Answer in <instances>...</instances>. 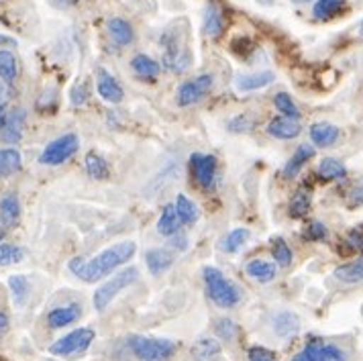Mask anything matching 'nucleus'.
Wrapping results in <instances>:
<instances>
[{
    "mask_svg": "<svg viewBox=\"0 0 363 361\" xmlns=\"http://www.w3.org/2000/svg\"><path fill=\"white\" fill-rule=\"evenodd\" d=\"M135 253H137L135 241H121V243L106 247L104 251H100L99 255H94L88 262L82 257H74L69 262V272L84 282L92 284V282H99L100 278H106L118 265L131 262Z\"/></svg>",
    "mask_w": 363,
    "mask_h": 361,
    "instance_id": "f257e3e1",
    "label": "nucleus"
},
{
    "mask_svg": "<svg viewBox=\"0 0 363 361\" xmlns=\"http://www.w3.org/2000/svg\"><path fill=\"white\" fill-rule=\"evenodd\" d=\"M202 278H204V286H206V294L215 302L216 306L220 309H233L241 302V290L237 284H233L231 279L225 278V274L213 267L206 265L202 270Z\"/></svg>",
    "mask_w": 363,
    "mask_h": 361,
    "instance_id": "f03ea898",
    "label": "nucleus"
},
{
    "mask_svg": "<svg viewBox=\"0 0 363 361\" xmlns=\"http://www.w3.org/2000/svg\"><path fill=\"white\" fill-rule=\"evenodd\" d=\"M182 31H176V23L169 25L162 35V48H164V66L176 74L186 72L190 67V50L182 41Z\"/></svg>",
    "mask_w": 363,
    "mask_h": 361,
    "instance_id": "7ed1b4c3",
    "label": "nucleus"
},
{
    "mask_svg": "<svg viewBox=\"0 0 363 361\" xmlns=\"http://www.w3.org/2000/svg\"><path fill=\"white\" fill-rule=\"evenodd\" d=\"M133 355L139 361H167L176 353V343L169 339H155V337H143L133 335L129 339Z\"/></svg>",
    "mask_w": 363,
    "mask_h": 361,
    "instance_id": "20e7f679",
    "label": "nucleus"
},
{
    "mask_svg": "<svg viewBox=\"0 0 363 361\" xmlns=\"http://www.w3.org/2000/svg\"><path fill=\"white\" fill-rule=\"evenodd\" d=\"M137 278H139V270H137L135 265H129V267L121 270L116 276H113V278L108 279V282H104L99 290L94 292V298H92V302H94V309H96L99 312L106 311L116 296L121 294L125 288H129L131 284H135V282H137Z\"/></svg>",
    "mask_w": 363,
    "mask_h": 361,
    "instance_id": "39448f33",
    "label": "nucleus"
},
{
    "mask_svg": "<svg viewBox=\"0 0 363 361\" xmlns=\"http://www.w3.org/2000/svg\"><path fill=\"white\" fill-rule=\"evenodd\" d=\"M80 149V139L76 133H66L57 139L50 141L41 155H39V162L43 165H62L66 164L67 160H72Z\"/></svg>",
    "mask_w": 363,
    "mask_h": 361,
    "instance_id": "423d86ee",
    "label": "nucleus"
},
{
    "mask_svg": "<svg viewBox=\"0 0 363 361\" xmlns=\"http://www.w3.org/2000/svg\"><path fill=\"white\" fill-rule=\"evenodd\" d=\"M94 337H96V333H94L90 327L76 328V331L67 333L66 337L57 339L55 343L51 345L50 353L51 355H60V357H72V355H78V353H82V351H86V349L92 345Z\"/></svg>",
    "mask_w": 363,
    "mask_h": 361,
    "instance_id": "0eeeda50",
    "label": "nucleus"
},
{
    "mask_svg": "<svg viewBox=\"0 0 363 361\" xmlns=\"http://www.w3.org/2000/svg\"><path fill=\"white\" fill-rule=\"evenodd\" d=\"M290 361H349L347 353L335 343H327L323 339H311L304 349L296 353Z\"/></svg>",
    "mask_w": 363,
    "mask_h": 361,
    "instance_id": "6e6552de",
    "label": "nucleus"
},
{
    "mask_svg": "<svg viewBox=\"0 0 363 361\" xmlns=\"http://www.w3.org/2000/svg\"><path fill=\"white\" fill-rule=\"evenodd\" d=\"M215 84V78L211 74H204V76H199V78H192L188 82H184L178 86V92H176V100L180 106H190L194 102L202 100L213 88Z\"/></svg>",
    "mask_w": 363,
    "mask_h": 361,
    "instance_id": "1a4fd4ad",
    "label": "nucleus"
},
{
    "mask_svg": "<svg viewBox=\"0 0 363 361\" xmlns=\"http://www.w3.org/2000/svg\"><path fill=\"white\" fill-rule=\"evenodd\" d=\"M190 165L194 172V178L202 188H211L215 182L216 172V157L208 155V153H192L190 157Z\"/></svg>",
    "mask_w": 363,
    "mask_h": 361,
    "instance_id": "9d476101",
    "label": "nucleus"
},
{
    "mask_svg": "<svg viewBox=\"0 0 363 361\" xmlns=\"http://www.w3.org/2000/svg\"><path fill=\"white\" fill-rule=\"evenodd\" d=\"M267 135L274 137V139H281V141H288V139H296L298 135L302 133V125L298 118H290V116H274L269 123H267Z\"/></svg>",
    "mask_w": 363,
    "mask_h": 361,
    "instance_id": "9b49d317",
    "label": "nucleus"
},
{
    "mask_svg": "<svg viewBox=\"0 0 363 361\" xmlns=\"http://www.w3.org/2000/svg\"><path fill=\"white\" fill-rule=\"evenodd\" d=\"M96 90H99L100 99L111 102V104H118L125 99L123 86L116 82V78H113L104 67H100L99 74H96Z\"/></svg>",
    "mask_w": 363,
    "mask_h": 361,
    "instance_id": "f8f14e48",
    "label": "nucleus"
},
{
    "mask_svg": "<svg viewBox=\"0 0 363 361\" xmlns=\"http://www.w3.org/2000/svg\"><path fill=\"white\" fill-rule=\"evenodd\" d=\"M25 123H27V113H25V109H15V111H11L9 116H6L4 127L0 129L2 141H4V143H11V145L18 143V141L23 139Z\"/></svg>",
    "mask_w": 363,
    "mask_h": 361,
    "instance_id": "ddd939ff",
    "label": "nucleus"
},
{
    "mask_svg": "<svg viewBox=\"0 0 363 361\" xmlns=\"http://www.w3.org/2000/svg\"><path fill=\"white\" fill-rule=\"evenodd\" d=\"M82 316V306L78 302H69L64 306H55L53 311L48 314V325L51 328H64L74 325L78 318Z\"/></svg>",
    "mask_w": 363,
    "mask_h": 361,
    "instance_id": "4468645a",
    "label": "nucleus"
},
{
    "mask_svg": "<svg viewBox=\"0 0 363 361\" xmlns=\"http://www.w3.org/2000/svg\"><path fill=\"white\" fill-rule=\"evenodd\" d=\"M276 80V74L264 70V72H255V74H239L235 78V86L239 92H255V90H262L265 86Z\"/></svg>",
    "mask_w": 363,
    "mask_h": 361,
    "instance_id": "2eb2a0df",
    "label": "nucleus"
},
{
    "mask_svg": "<svg viewBox=\"0 0 363 361\" xmlns=\"http://www.w3.org/2000/svg\"><path fill=\"white\" fill-rule=\"evenodd\" d=\"M145 263L151 276H162L174 265V253L164 247H153L145 253Z\"/></svg>",
    "mask_w": 363,
    "mask_h": 361,
    "instance_id": "dca6fc26",
    "label": "nucleus"
},
{
    "mask_svg": "<svg viewBox=\"0 0 363 361\" xmlns=\"http://www.w3.org/2000/svg\"><path fill=\"white\" fill-rule=\"evenodd\" d=\"M272 328L280 339H288L300 331V318L296 312L280 311L272 316Z\"/></svg>",
    "mask_w": 363,
    "mask_h": 361,
    "instance_id": "f3484780",
    "label": "nucleus"
},
{
    "mask_svg": "<svg viewBox=\"0 0 363 361\" xmlns=\"http://www.w3.org/2000/svg\"><path fill=\"white\" fill-rule=\"evenodd\" d=\"M339 135H341L339 127H335L330 123H325V121L314 123L313 127H311V131H308V137H311L313 145H316V148H330V145H335L339 141Z\"/></svg>",
    "mask_w": 363,
    "mask_h": 361,
    "instance_id": "a211bd4d",
    "label": "nucleus"
},
{
    "mask_svg": "<svg viewBox=\"0 0 363 361\" xmlns=\"http://www.w3.org/2000/svg\"><path fill=\"white\" fill-rule=\"evenodd\" d=\"M313 157H314L313 145H308V143H302V145H298L296 151H294V155L288 160V164L284 165V178H288V180L296 178L298 174H300V170L308 164Z\"/></svg>",
    "mask_w": 363,
    "mask_h": 361,
    "instance_id": "6ab92c4d",
    "label": "nucleus"
},
{
    "mask_svg": "<svg viewBox=\"0 0 363 361\" xmlns=\"http://www.w3.org/2000/svg\"><path fill=\"white\" fill-rule=\"evenodd\" d=\"M220 353H223L220 343L216 339H211V337L199 339L190 349V355L194 361H216L220 357Z\"/></svg>",
    "mask_w": 363,
    "mask_h": 361,
    "instance_id": "aec40b11",
    "label": "nucleus"
},
{
    "mask_svg": "<svg viewBox=\"0 0 363 361\" xmlns=\"http://www.w3.org/2000/svg\"><path fill=\"white\" fill-rule=\"evenodd\" d=\"M21 218V202L15 192H9L0 198V223L4 227H15Z\"/></svg>",
    "mask_w": 363,
    "mask_h": 361,
    "instance_id": "412c9836",
    "label": "nucleus"
},
{
    "mask_svg": "<svg viewBox=\"0 0 363 361\" xmlns=\"http://www.w3.org/2000/svg\"><path fill=\"white\" fill-rule=\"evenodd\" d=\"M316 174H318L320 180L325 182L343 180L347 176V165L337 157H323L318 167H316Z\"/></svg>",
    "mask_w": 363,
    "mask_h": 361,
    "instance_id": "4be33fe9",
    "label": "nucleus"
},
{
    "mask_svg": "<svg viewBox=\"0 0 363 361\" xmlns=\"http://www.w3.org/2000/svg\"><path fill=\"white\" fill-rule=\"evenodd\" d=\"M106 29H108V35H111V39L115 41L116 45H129V43H133L135 33H133V27L129 21L113 17L106 23Z\"/></svg>",
    "mask_w": 363,
    "mask_h": 361,
    "instance_id": "5701e85b",
    "label": "nucleus"
},
{
    "mask_svg": "<svg viewBox=\"0 0 363 361\" xmlns=\"http://www.w3.org/2000/svg\"><path fill=\"white\" fill-rule=\"evenodd\" d=\"M131 67L133 72H135L139 78H143V80H155V78L160 76V72H162V66H160L153 57L145 55V53L135 55L131 60Z\"/></svg>",
    "mask_w": 363,
    "mask_h": 361,
    "instance_id": "b1692460",
    "label": "nucleus"
},
{
    "mask_svg": "<svg viewBox=\"0 0 363 361\" xmlns=\"http://www.w3.org/2000/svg\"><path fill=\"white\" fill-rule=\"evenodd\" d=\"M333 276L343 282V284H359L363 282V253L351 263H343L339 267H335Z\"/></svg>",
    "mask_w": 363,
    "mask_h": 361,
    "instance_id": "393cba45",
    "label": "nucleus"
},
{
    "mask_svg": "<svg viewBox=\"0 0 363 361\" xmlns=\"http://www.w3.org/2000/svg\"><path fill=\"white\" fill-rule=\"evenodd\" d=\"M180 216L176 213V206L174 204H167L164 211H162L160 221H157V233L162 237H165V239H169L172 235L180 233Z\"/></svg>",
    "mask_w": 363,
    "mask_h": 361,
    "instance_id": "a878e982",
    "label": "nucleus"
},
{
    "mask_svg": "<svg viewBox=\"0 0 363 361\" xmlns=\"http://www.w3.org/2000/svg\"><path fill=\"white\" fill-rule=\"evenodd\" d=\"M202 31L208 37H218L225 31V18L223 13L216 4H208L204 11V23H202Z\"/></svg>",
    "mask_w": 363,
    "mask_h": 361,
    "instance_id": "bb28decb",
    "label": "nucleus"
},
{
    "mask_svg": "<svg viewBox=\"0 0 363 361\" xmlns=\"http://www.w3.org/2000/svg\"><path fill=\"white\" fill-rule=\"evenodd\" d=\"M245 272L253 279H257L262 284H267V282H272V279L276 278V263L265 262V260H251L245 265Z\"/></svg>",
    "mask_w": 363,
    "mask_h": 361,
    "instance_id": "cd10ccee",
    "label": "nucleus"
},
{
    "mask_svg": "<svg viewBox=\"0 0 363 361\" xmlns=\"http://www.w3.org/2000/svg\"><path fill=\"white\" fill-rule=\"evenodd\" d=\"M21 165H23V157H21L18 149L15 148L0 149V178L13 176L15 172L21 170Z\"/></svg>",
    "mask_w": 363,
    "mask_h": 361,
    "instance_id": "c85d7f7f",
    "label": "nucleus"
},
{
    "mask_svg": "<svg viewBox=\"0 0 363 361\" xmlns=\"http://www.w3.org/2000/svg\"><path fill=\"white\" fill-rule=\"evenodd\" d=\"M249 241V231L243 229V227H237V229L229 231L223 239H220V251H225V253H235V251H239L241 247L245 245Z\"/></svg>",
    "mask_w": 363,
    "mask_h": 361,
    "instance_id": "c756f323",
    "label": "nucleus"
},
{
    "mask_svg": "<svg viewBox=\"0 0 363 361\" xmlns=\"http://www.w3.org/2000/svg\"><path fill=\"white\" fill-rule=\"evenodd\" d=\"M84 167H86V174L92 178V180H106L108 178V164L104 162V157H100L99 153L90 151L84 160Z\"/></svg>",
    "mask_w": 363,
    "mask_h": 361,
    "instance_id": "7c9ffc66",
    "label": "nucleus"
},
{
    "mask_svg": "<svg viewBox=\"0 0 363 361\" xmlns=\"http://www.w3.org/2000/svg\"><path fill=\"white\" fill-rule=\"evenodd\" d=\"M18 76V62L15 53L9 50H0V80L13 84Z\"/></svg>",
    "mask_w": 363,
    "mask_h": 361,
    "instance_id": "2f4dec72",
    "label": "nucleus"
},
{
    "mask_svg": "<svg viewBox=\"0 0 363 361\" xmlns=\"http://www.w3.org/2000/svg\"><path fill=\"white\" fill-rule=\"evenodd\" d=\"M174 206H176V213L180 216L182 225H194L199 221V206L186 194H178Z\"/></svg>",
    "mask_w": 363,
    "mask_h": 361,
    "instance_id": "473e14b6",
    "label": "nucleus"
},
{
    "mask_svg": "<svg viewBox=\"0 0 363 361\" xmlns=\"http://www.w3.org/2000/svg\"><path fill=\"white\" fill-rule=\"evenodd\" d=\"M311 206H313V196H311L308 190L302 188V190H298L296 194L292 196L288 211H290L292 218H302V216H306V214L311 213Z\"/></svg>",
    "mask_w": 363,
    "mask_h": 361,
    "instance_id": "72a5a7b5",
    "label": "nucleus"
},
{
    "mask_svg": "<svg viewBox=\"0 0 363 361\" xmlns=\"http://www.w3.org/2000/svg\"><path fill=\"white\" fill-rule=\"evenodd\" d=\"M9 288H11V294L15 298V304L23 306L27 300H29V294H31V284L25 276H11L9 278Z\"/></svg>",
    "mask_w": 363,
    "mask_h": 361,
    "instance_id": "f704fd0d",
    "label": "nucleus"
},
{
    "mask_svg": "<svg viewBox=\"0 0 363 361\" xmlns=\"http://www.w3.org/2000/svg\"><path fill=\"white\" fill-rule=\"evenodd\" d=\"M343 6H345V0H316L313 15L320 21H327V18L335 17Z\"/></svg>",
    "mask_w": 363,
    "mask_h": 361,
    "instance_id": "c9c22d12",
    "label": "nucleus"
},
{
    "mask_svg": "<svg viewBox=\"0 0 363 361\" xmlns=\"http://www.w3.org/2000/svg\"><path fill=\"white\" fill-rule=\"evenodd\" d=\"M274 106L280 111L281 116H290V118H300V109L296 106L294 99L288 92H278L274 96Z\"/></svg>",
    "mask_w": 363,
    "mask_h": 361,
    "instance_id": "e433bc0d",
    "label": "nucleus"
},
{
    "mask_svg": "<svg viewBox=\"0 0 363 361\" xmlns=\"http://www.w3.org/2000/svg\"><path fill=\"white\" fill-rule=\"evenodd\" d=\"M272 257H274V262L281 265V267H288L292 260H294V253H292V249L290 245L284 241V239H274V245H272Z\"/></svg>",
    "mask_w": 363,
    "mask_h": 361,
    "instance_id": "4c0bfd02",
    "label": "nucleus"
},
{
    "mask_svg": "<svg viewBox=\"0 0 363 361\" xmlns=\"http://www.w3.org/2000/svg\"><path fill=\"white\" fill-rule=\"evenodd\" d=\"M25 249L11 243H0V265H15L23 262Z\"/></svg>",
    "mask_w": 363,
    "mask_h": 361,
    "instance_id": "58836bf2",
    "label": "nucleus"
},
{
    "mask_svg": "<svg viewBox=\"0 0 363 361\" xmlns=\"http://www.w3.org/2000/svg\"><path fill=\"white\" fill-rule=\"evenodd\" d=\"M255 125H257V118L253 115H249V113H241V115L233 116L231 121L227 123V127H229V131L233 133H249L255 129Z\"/></svg>",
    "mask_w": 363,
    "mask_h": 361,
    "instance_id": "ea45409f",
    "label": "nucleus"
},
{
    "mask_svg": "<svg viewBox=\"0 0 363 361\" xmlns=\"http://www.w3.org/2000/svg\"><path fill=\"white\" fill-rule=\"evenodd\" d=\"M215 331L216 335L225 341H231L237 337V325L233 323L231 318H218L215 323Z\"/></svg>",
    "mask_w": 363,
    "mask_h": 361,
    "instance_id": "a19ab883",
    "label": "nucleus"
},
{
    "mask_svg": "<svg viewBox=\"0 0 363 361\" xmlns=\"http://www.w3.org/2000/svg\"><path fill=\"white\" fill-rule=\"evenodd\" d=\"M329 235V229L320 223V221H313L306 229H304V239L306 241H325Z\"/></svg>",
    "mask_w": 363,
    "mask_h": 361,
    "instance_id": "79ce46f5",
    "label": "nucleus"
},
{
    "mask_svg": "<svg viewBox=\"0 0 363 361\" xmlns=\"http://www.w3.org/2000/svg\"><path fill=\"white\" fill-rule=\"evenodd\" d=\"M231 51L237 53V55H241V57H247V55H251L255 51V43L249 37H237L231 43Z\"/></svg>",
    "mask_w": 363,
    "mask_h": 361,
    "instance_id": "37998d69",
    "label": "nucleus"
},
{
    "mask_svg": "<svg viewBox=\"0 0 363 361\" xmlns=\"http://www.w3.org/2000/svg\"><path fill=\"white\" fill-rule=\"evenodd\" d=\"M247 360L249 361H276V353L269 351L267 347L262 345H253L247 349Z\"/></svg>",
    "mask_w": 363,
    "mask_h": 361,
    "instance_id": "c03bdc74",
    "label": "nucleus"
},
{
    "mask_svg": "<svg viewBox=\"0 0 363 361\" xmlns=\"http://www.w3.org/2000/svg\"><path fill=\"white\" fill-rule=\"evenodd\" d=\"M69 99H72V104H74V106H82L84 102L88 100V86H86V82L76 84V86L72 88Z\"/></svg>",
    "mask_w": 363,
    "mask_h": 361,
    "instance_id": "a18cd8bd",
    "label": "nucleus"
},
{
    "mask_svg": "<svg viewBox=\"0 0 363 361\" xmlns=\"http://www.w3.org/2000/svg\"><path fill=\"white\" fill-rule=\"evenodd\" d=\"M347 245L351 251H362L363 249V227H355L347 235Z\"/></svg>",
    "mask_w": 363,
    "mask_h": 361,
    "instance_id": "49530a36",
    "label": "nucleus"
},
{
    "mask_svg": "<svg viewBox=\"0 0 363 361\" xmlns=\"http://www.w3.org/2000/svg\"><path fill=\"white\" fill-rule=\"evenodd\" d=\"M169 245L184 251V249H188V237H186V235H182V233H176V235H172V237H169Z\"/></svg>",
    "mask_w": 363,
    "mask_h": 361,
    "instance_id": "de8ad7c7",
    "label": "nucleus"
},
{
    "mask_svg": "<svg viewBox=\"0 0 363 361\" xmlns=\"http://www.w3.org/2000/svg\"><path fill=\"white\" fill-rule=\"evenodd\" d=\"M13 96V90H11V84L0 82V104H6Z\"/></svg>",
    "mask_w": 363,
    "mask_h": 361,
    "instance_id": "09e8293b",
    "label": "nucleus"
},
{
    "mask_svg": "<svg viewBox=\"0 0 363 361\" xmlns=\"http://www.w3.org/2000/svg\"><path fill=\"white\" fill-rule=\"evenodd\" d=\"M351 204H353V206H359V204H363V184H359V186H355V188H353V192H351Z\"/></svg>",
    "mask_w": 363,
    "mask_h": 361,
    "instance_id": "8fccbe9b",
    "label": "nucleus"
},
{
    "mask_svg": "<svg viewBox=\"0 0 363 361\" xmlns=\"http://www.w3.org/2000/svg\"><path fill=\"white\" fill-rule=\"evenodd\" d=\"M0 45H2V50H4V48H17V41H15L13 37L0 35Z\"/></svg>",
    "mask_w": 363,
    "mask_h": 361,
    "instance_id": "3c124183",
    "label": "nucleus"
},
{
    "mask_svg": "<svg viewBox=\"0 0 363 361\" xmlns=\"http://www.w3.org/2000/svg\"><path fill=\"white\" fill-rule=\"evenodd\" d=\"M9 325H11V321H9V314L0 311V335H2V333H6Z\"/></svg>",
    "mask_w": 363,
    "mask_h": 361,
    "instance_id": "603ef678",
    "label": "nucleus"
},
{
    "mask_svg": "<svg viewBox=\"0 0 363 361\" xmlns=\"http://www.w3.org/2000/svg\"><path fill=\"white\" fill-rule=\"evenodd\" d=\"M57 6H62V9H67V6H74V4H78L80 0H53Z\"/></svg>",
    "mask_w": 363,
    "mask_h": 361,
    "instance_id": "864d4df0",
    "label": "nucleus"
},
{
    "mask_svg": "<svg viewBox=\"0 0 363 361\" xmlns=\"http://www.w3.org/2000/svg\"><path fill=\"white\" fill-rule=\"evenodd\" d=\"M6 116H9V113H6L4 104H0V129H2V127H4V123H6Z\"/></svg>",
    "mask_w": 363,
    "mask_h": 361,
    "instance_id": "5fc2aeb1",
    "label": "nucleus"
},
{
    "mask_svg": "<svg viewBox=\"0 0 363 361\" xmlns=\"http://www.w3.org/2000/svg\"><path fill=\"white\" fill-rule=\"evenodd\" d=\"M257 2H262V4H272L274 0H257Z\"/></svg>",
    "mask_w": 363,
    "mask_h": 361,
    "instance_id": "6e6d98bb",
    "label": "nucleus"
},
{
    "mask_svg": "<svg viewBox=\"0 0 363 361\" xmlns=\"http://www.w3.org/2000/svg\"><path fill=\"white\" fill-rule=\"evenodd\" d=\"M359 33L363 35V21H362V25H359Z\"/></svg>",
    "mask_w": 363,
    "mask_h": 361,
    "instance_id": "4d7b16f0",
    "label": "nucleus"
},
{
    "mask_svg": "<svg viewBox=\"0 0 363 361\" xmlns=\"http://www.w3.org/2000/svg\"><path fill=\"white\" fill-rule=\"evenodd\" d=\"M2 237H4V233H2V229H0V241H2Z\"/></svg>",
    "mask_w": 363,
    "mask_h": 361,
    "instance_id": "13d9d810",
    "label": "nucleus"
},
{
    "mask_svg": "<svg viewBox=\"0 0 363 361\" xmlns=\"http://www.w3.org/2000/svg\"><path fill=\"white\" fill-rule=\"evenodd\" d=\"M296 2H311V0H296Z\"/></svg>",
    "mask_w": 363,
    "mask_h": 361,
    "instance_id": "bf43d9fd",
    "label": "nucleus"
}]
</instances>
